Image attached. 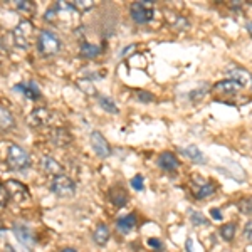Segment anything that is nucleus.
Segmentation results:
<instances>
[{
	"mask_svg": "<svg viewBox=\"0 0 252 252\" xmlns=\"http://www.w3.org/2000/svg\"><path fill=\"white\" fill-rule=\"evenodd\" d=\"M37 47L44 58H51V56H56L61 51V39L54 32L42 31L37 39Z\"/></svg>",
	"mask_w": 252,
	"mask_h": 252,
	"instance_id": "nucleus-1",
	"label": "nucleus"
},
{
	"mask_svg": "<svg viewBox=\"0 0 252 252\" xmlns=\"http://www.w3.org/2000/svg\"><path fill=\"white\" fill-rule=\"evenodd\" d=\"M35 35V27L29 20H22L14 29V42L22 49H29Z\"/></svg>",
	"mask_w": 252,
	"mask_h": 252,
	"instance_id": "nucleus-2",
	"label": "nucleus"
},
{
	"mask_svg": "<svg viewBox=\"0 0 252 252\" xmlns=\"http://www.w3.org/2000/svg\"><path fill=\"white\" fill-rule=\"evenodd\" d=\"M7 163L12 170H26L31 166V155L19 145H12L7 153Z\"/></svg>",
	"mask_w": 252,
	"mask_h": 252,
	"instance_id": "nucleus-3",
	"label": "nucleus"
},
{
	"mask_svg": "<svg viewBox=\"0 0 252 252\" xmlns=\"http://www.w3.org/2000/svg\"><path fill=\"white\" fill-rule=\"evenodd\" d=\"M51 190H52V193H56L58 197L66 198V197H72V195L76 193V185H74V182L67 177V175L61 173V175H58V177H54L52 185H51Z\"/></svg>",
	"mask_w": 252,
	"mask_h": 252,
	"instance_id": "nucleus-4",
	"label": "nucleus"
},
{
	"mask_svg": "<svg viewBox=\"0 0 252 252\" xmlns=\"http://www.w3.org/2000/svg\"><path fill=\"white\" fill-rule=\"evenodd\" d=\"M131 19L136 24H146L153 17V3L152 2H136L131 5Z\"/></svg>",
	"mask_w": 252,
	"mask_h": 252,
	"instance_id": "nucleus-5",
	"label": "nucleus"
},
{
	"mask_svg": "<svg viewBox=\"0 0 252 252\" xmlns=\"http://www.w3.org/2000/svg\"><path fill=\"white\" fill-rule=\"evenodd\" d=\"M91 146L99 158H108L111 155V146H109V143L104 140V136L99 131L91 133Z\"/></svg>",
	"mask_w": 252,
	"mask_h": 252,
	"instance_id": "nucleus-6",
	"label": "nucleus"
},
{
	"mask_svg": "<svg viewBox=\"0 0 252 252\" xmlns=\"http://www.w3.org/2000/svg\"><path fill=\"white\" fill-rule=\"evenodd\" d=\"M51 111L46 108H37L31 113L29 118H27V123H29L32 128H42L46 126L49 121H51Z\"/></svg>",
	"mask_w": 252,
	"mask_h": 252,
	"instance_id": "nucleus-7",
	"label": "nucleus"
},
{
	"mask_svg": "<svg viewBox=\"0 0 252 252\" xmlns=\"http://www.w3.org/2000/svg\"><path fill=\"white\" fill-rule=\"evenodd\" d=\"M14 234H15V237L19 239L20 244H24V246H27V247L34 246V235H32L31 229L27 225L15 223V225H14Z\"/></svg>",
	"mask_w": 252,
	"mask_h": 252,
	"instance_id": "nucleus-8",
	"label": "nucleus"
},
{
	"mask_svg": "<svg viewBox=\"0 0 252 252\" xmlns=\"http://www.w3.org/2000/svg\"><path fill=\"white\" fill-rule=\"evenodd\" d=\"M52 143L56 146H59V148H64V146H67L69 143L72 141V136L71 133L67 131V129L64 128H56L54 131H52Z\"/></svg>",
	"mask_w": 252,
	"mask_h": 252,
	"instance_id": "nucleus-9",
	"label": "nucleus"
},
{
	"mask_svg": "<svg viewBox=\"0 0 252 252\" xmlns=\"http://www.w3.org/2000/svg\"><path fill=\"white\" fill-rule=\"evenodd\" d=\"M241 86H239L235 81L232 79H225V81H220V83H217L214 86V93H217V94H234V93H237Z\"/></svg>",
	"mask_w": 252,
	"mask_h": 252,
	"instance_id": "nucleus-10",
	"label": "nucleus"
},
{
	"mask_svg": "<svg viewBox=\"0 0 252 252\" xmlns=\"http://www.w3.org/2000/svg\"><path fill=\"white\" fill-rule=\"evenodd\" d=\"M158 165H160V168L165 170V172H173V170L178 168V160L173 153L165 152V153H161L160 158H158Z\"/></svg>",
	"mask_w": 252,
	"mask_h": 252,
	"instance_id": "nucleus-11",
	"label": "nucleus"
},
{
	"mask_svg": "<svg viewBox=\"0 0 252 252\" xmlns=\"http://www.w3.org/2000/svg\"><path fill=\"white\" fill-rule=\"evenodd\" d=\"M136 225V215L135 214H128L125 217L118 219L116 220V227L121 234H129Z\"/></svg>",
	"mask_w": 252,
	"mask_h": 252,
	"instance_id": "nucleus-12",
	"label": "nucleus"
},
{
	"mask_svg": "<svg viewBox=\"0 0 252 252\" xmlns=\"http://www.w3.org/2000/svg\"><path fill=\"white\" fill-rule=\"evenodd\" d=\"M15 91H22L24 96L29 97V99H39L40 97V89L34 81H29V83H22L19 86H15Z\"/></svg>",
	"mask_w": 252,
	"mask_h": 252,
	"instance_id": "nucleus-13",
	"label": "nucleus"
},
{
	"mask_svg": "<svg viewBox=\"0 0 252 252\" xmlns=\"http://www.w3.org/2000/svg\"><path fill=\"white\" fill-rule=\"evenodd\" d=\"M109 200H111L113 205L123 207L126 205V202H128V193L125 192L123 187H113V189L109 190Z\"/></svg>",
	"mask_w": 252,
	"mask_h": 252,
	"instance_id": "nucleus-14",
	"label": "nucleus"
},
{
	"mask_svg": "<svg viewBox=\"0 0 252 252\" xmlns=\"http://www.w3.org/2000/svg\"><path fill=\"white\" fill-rule=\"evenodd\" d=\"M93 237H94V242L97 246H106L109 237H111V232H109V227L106 223H99V225L94 229V234H93Z\"/></svg>",
	"mask_w": 252,
	"mask_h": 252,
	"instance_id": "nucleus-15",
	"label": "nucleus"
},
{
	"mask_svg": "<svg viewBox=\"0 0 252 252\" xmlns=\"http://www.w3.org/2000/svg\"><path fill=\"white\" fill-rule=\"evenodd\" d=\"M217 192V187H215L214 184H210V182H202L198 187H195L193 190V195L197 198H207V197H212V195Z\"/></svg>",
	"mask_w": 252,
	"mask_h": 252,
	"instance_id": "nucleus-16",
	"label": "nucleus"
},
{
	"mask_svg": "<svg viewBox=\"0 0 252 252\" xmlns=\"http://www.w3.org/2000/svg\"><path fill=\"white\" fill-rule=\"evenodd\" d=\"M42 168L46 170L49 175H54V177H58V175L63 173V166H61L58 163V160H54L52 157L42 158Z\"/></svg>",
	"mask_w": 252,
	"mask_h": 252,
	"instance_id": "nucleus-17",
	"label": "nucleus"
},
{
	"mask_svg": "<svg viewBox=\"0 0 252 252\" xmlns=\"http://www.w3.org/2000/svg\"><path fill=\"white\" fill-rule=\"evenodd\" d=\"M182 152H184L192 161H195V163H200V165L205 163V155L202 153V150H198L197 145H189L187 148L182 150Z\"/></svg>",
	"mask_w": 252,
	"mask_h": 252,
	"instance_id": "nucleus-18",
	"label": "nucleus"
},
{
	"mask_svg": "<svg viewBox=\"0 0 252 252\" xmlns=\"http://www.w3.org/2000/svg\"><path fill=\"white\" fill-rule=\"evenodd\" d=\"M14 123H15V120H14V116H12V113L9 109L0 106V131L10 129L12 126H14Z\"/></svg>",
	"mask_w": 252,
	"mask_h": 252,
	"instance_id": "nucleus-19",
	"label": "nucleus"
},
{
	"mask_svg": "<svg viewBox=\"0 0 252 252\" xmlns=\"http://www.w3.org/2000/svg\"><path fill=\"white\" fill-rule=\"evenodd\" d=\"M101 47L96 46V44H89V42H83L81 44V56L86 59H93L96 56H99Z\"/></svg>",
	"mask_w": 252,
	"mask_h": 252,
	"instance_id": "nucleus-20",
	"label": "nucleus"
},
{
	"mask_svg": "<svg viewBox=\"0 0 252 252\" xmlns=\"http://www.w3.org/2000/svg\"><path fill=\"white\" fill-rule=\"evenodd\" d=\"M229 76H230V79L235 81L241 88H244L249 83V74H247L246 71H242V69H232V71H229Z\"/></svg>",
	"mask_w": 252,
	"mask_h": 252,
	"instance_id": "nucleus-21",
	"label": "nucleus"
},
{
	"mask_svg": "<svg viewBox=\"0 0 252 252\" xmlns=\"http://www.w3.org/2000/svg\"><path fill=\"white\" fill-rule=\"evenodd\" d=\"M219 232H220V237L223 239V241H227V242L234 241V237H235V223L234 222L223 223Z\"/></svg>",
	"mask_w": 252,
	"mask_h": 252,
	"instance_id": "nucleus-22",
	"label": "nucleus"
},
{
	"mask_svg": "<svg viewBox=\"0 0 252 252\" xmlns=\"http://www.w3.org/2000/svg\"><path fill=\"white\" fill-rule=\"evenodd\" d=\"M237 209L241 210L244 215H252V195L242 197L241 200L237 202Z\"/></svg>",
	"mask_w": 252,
	"mask_h": 252,
	"instance_id": "nucleus-23",
	"label": "nucleus"
},
{
	"mask_svg": "<svg viewBox=\"0 0 252 252\" xmlns=\"http://www.w3.org/2000/svg\"><path fill=\"white\" fill-rule=\"evenodd\" d=\"M97 99H99V106L103 108L104 111L111 113V115H116V113H118V108H116V104L113 103L111 97H108V96H99Z\"/></svg>",
	"mask_w": 252,
	"mask_h": 252,
	"instance_id": "nucleus-24",
	"label": "nucleus"
},
{
	"mask_svg": "<svg viewBox=\"0 0 252 252\" xmlns=\"http://www.w3.org/2000/svg\"><path fill=\"white\" fill-rule=\"evenodd\" d=\"M189 215H190V220H192L193 225H207L209 220L205 219V215L198 210H189Z\"/></svg>",
	"mask_w": 252,
	"mask_h": 252,
	"instance_id": "nucleus-25",
	"label": "nucleus"
},
{
	"mask_svg": "<svg viewBox=\"0 0 252 252\" xmlns=\"http://www.w3.org/2000/svg\"><path fill=\"white\" fill-rule=\"evenodd\" d=\"M72 7H74L78 12H84V10H89L94 7V2L93 0H74L72 2Z\"/></svg>",
	"mask_w": 252,
	"mask_h": 252,
	"instance_id": "nucleus-26",
	"label": "nucleus"
},
{
	"mask_svg": "<svg viewBox=\"0 0 252 252\" xmlns=\"http://www.w3.org/2000/svg\"><path fill=\"white\" fill-rule=\"evenodd\" d=\"M14 5H15V9L26 12V14H31V12L34 10V3L27 2V0H17V2H15Z\"/></svg>",
	"mask_w": 252,
	"mask_h": 252,
	"instance_id": "nucleus-27",
	"label": "nucleus"
},
{
	"mask_svg": "<svg viewBox=\"0 0 252 252\" xmlns=\"http://www.w3.org/2000/svg\"><path fill=\"white\" fill-rule=\"evenodd\" d=\"M79 88L83 89L84 93H88V94H96V88L93 86V83H89L86 79L79 81Z\"/></svg>",
	"mask_w": 252,
	"mask_h": 252,
	"instance_id": "nucleus-28",
	"label": "nucleus"
},
{
	"mask_svg": "<svg viewBox=\"0 0 252 252\" xmlns=\"http://www.w3.org/2000/svg\"><path fill=\"white\" fill-rule=\"evenodd\" d=\"M131 187L135 190H138V192H141V190H145V180L141 175H136L135 178H131Z\"/></svg>",
	"mask_w": 252,
	"mask_h": 252,
	"instance_id": "nucleus-29",
	"label": "nucleus"
},
{
	"mask_svg": "<svg viewBox=\"0 0 252 252\" xmlns=\"http://www.w3.org/2000/svg\"><path fill=\"white\" fill-rule=\"evenodd\" d=\"M146 244H148V247H152V249H155V251H161L163 249V242L160 241V239H148L146 241Z\"/></svg>",
	"mask_w": 252,
	"mask_h": 252,
	"instance_id": "nucleus-30",
	"label": "nucleus"
},
{
	"mask_svg": "<svg viewBox=\"0 0 252 252\" xmlns=\"http://www.w3.org/2000/svg\"><path fill=\"white\" fill-rule=\"evenodd\" d=\"M244 237L252 244V220L247 222L246 227H244Z\"/></svg>",
	"mask_w": 252,
	"mask_h": 252,
	"instance_id": "nucleus-31",
	"label": "nucleus"
},
{
	"mask_svg": "<svg viewBox=\"0 0 252 252\" xmlns=\"http://www.w3.org/2000/svg\"><path fill=\"white\" fill-rule=\"evenodd\" d=\"M138 99L143 101V103H152V101H153V94H150V93H145V91H138Z\"/></svg>",
	"mask_w": 252,
	"mask_h": 252,
	"instance_id": "nucleus-32",
	"label": "nucleus"
},
{
	"mask_svg": "<svg viewBox=\"0 0 252 252\" xmlns=\"http://www.w3.org/2000/svg\"><path fill=\"white\" fill-rule=\"evenodd\" d=\"M7 197H9V195H7V190L3 189V187H0V207L7 202Z\"/></svg>",
	"mask_w": 252,
	"mask_h": 252,
	"instance_id": "nucleus-33",
	"label": "nucleus"
},
{
	"mask_svg": "<svg viewBox=\"0 0 252 252\" xmlns=\"http://www.w3.org/2000/svg\"><path fill=\"white\" fill-rule=\"evenodd\" d=\"M210 215H212L214 220H222V212L219 209H212V210H210Z\"/></svg>",
	"mask_w": 252,
	"mask_h": 252,
	"instance_id": "nucleus-34",
	"label": "nucleus"
},
{
	"mask_svg": "<svg viewBox=\"0 0 252 252\" xmlns=\"http://www.w3.org/2000/svg\"><path fill=\"white\" fill-rule=\"evenodd\" d=\"M193 246H195V244H193V239H192V237L187 239V252H195V251H193Z\"/></svg>",
	"mask_w": 252,
	"mask_h": 252,
	"instance_id": "nucleus-35",
	"label": "nucleus"
},
{
	"mask_svg": "<svg viewBox=\"0 0 252 252\" xmlns=\"http://www.w3.org/2000/svg\"><path fill=\"white\" fill-rule=\"evenodd\" d=\"M5 252H15V249L12 246H5Z\"/></svg>",
	"mask_w": 252,
	"mask_h": 252,
	"instance_id": "nucleus-36",
	"label": "nucleus"
},
{
	"mask_svg": "<svg viewBox=\"0 0 252 252\" xmlns=\"http://www.w3.org/2000/svg\"><path fill=\"white\" fill-rule=\"evenodd\" d=\"M247 31H249V34L252 35V22H247Z\"/></svg>",
	"mask_w": 252,
	"mask_h": 252,
	"instance_id": "nucleus-37",
	"label": "nucleus"
},
{
	"mask_svg": "<svg viewBox=\"0 0 252 252\" xmlns=\"http://www.w3.org/2000/svg\"><path fill=\"white\" fill-rule=\"evenodd\" d=\"M61 252H76L74 249H71V247H66V249H63Z\"/></svg>",
	"mask_w": 252,
	"mask_h": 252,
	"instance_id": "nucleus-38",
	"label": "nucleus"
}]
</instances>
